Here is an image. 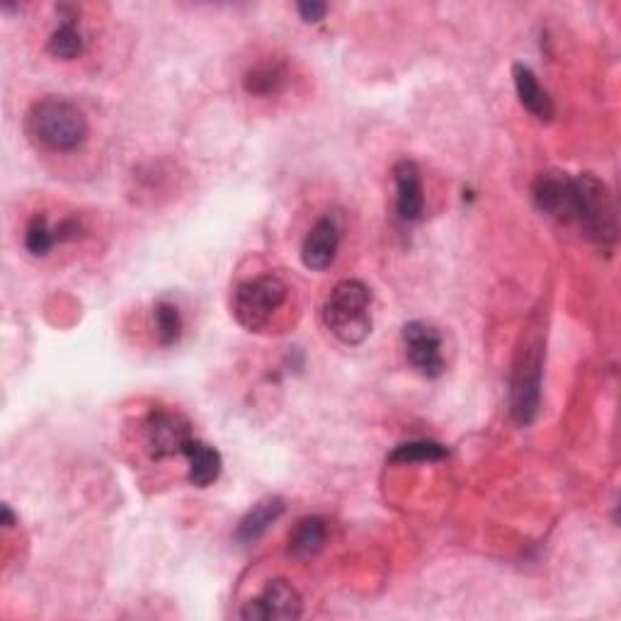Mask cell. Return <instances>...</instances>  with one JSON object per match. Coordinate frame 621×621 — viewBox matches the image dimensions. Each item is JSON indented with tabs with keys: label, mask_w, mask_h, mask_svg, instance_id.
<instances>
[{
	"label": "cell",
	"mask_w": 621,
	"mask_h": 621,
	"mask_svg": "<svg viewBox=\"0 0 621 621\" xmlns=\"http://www.w3.org/2000/svg\"><path fill=\"white\" fill-rule=\"evenodd\" d=\"M512 80H515L518 98L524 110L534 119H540V122H552L556 115L554 100L540 83V78H536L534 70L527 64H512Z\"/></svg>",
	"instance_id": "obj_13"
},
{
	"label": "cell",
	"mask_w": 621,
	"mask_h": 621,
	"mask_svg": "<svg viewBox=\"0 0 621 621\" xmlns=\"http://www.w3.org/2000/svg\"><path fill=\"white\" fill-rule=\"evenodd\" d=\"M286 284L277 274H260V277L246 280L233 290L231 314L236 324L248 333H260L270 326L272 316L286 302Z\"/></svg>",
	"instance_id": "obj_5"
},
{
	"label": "cell",
	"mask_w": 621,
	"mask_h": 621,
	"mask_svg": "<svg viewBox=\"0 0 621 621\" xmlns=\"http://www.w3.org/2000/svg\"><path fill=\"white\" fill-rule=\"evenodd\" d=\"M304 602L292 582L282 578L270 580L253 600H248L241 609L246 621H294L302 619Z\"/></svg>",
	"instance_id": "obj_8"
},
{
	"label": "cell",
	"mask_w": 621,
	"mask_h": 621,
	"mask_svg": "<svg viewBox=\"0 0 621 621\" xmlns=\"http://www.w3.org/2000/svg\"><path fill=\"white\" fill-rule=\"evenodd\" d=\"M58 28L52 32L50 42H46V52L62 62H74L83 52H86V37L78 28V8L74 6H58Z\"/></svg>",
	"instance_id": "obj_14"
},
{
	"label": "cell",
	"mask_w": 621,
	"mask_h": 621,
	"mask_svg": "<svg viewBox=\"0 0 621 621\" xmlns=\"http://www.w3.org/2000/svg\"><path fill=\"white\" fill-rule=\"evenodd\" d=\"M0 524H3L6 530H13L15 524H18V518H15V512L10 510V505H0Z\"/></svg>",
	"instance_id": "obj_23"
},
{
	"label": "cell",
	"mask_w": 621,
	"mask_h": 621,
	"mask_svg": "<svg viewBox=\"0 0 621 621\" xmlns=\"http://www.w3.org/2000/svg\"><path fill=\"white\" fill-rule=\"evenodd\" d=\"M328 542V522L318 515L302 518L294 530L290 532V546H286V554L294 560H308L316 558L326 548Z\"/></svg>",
	"instance_id": "obj_15"
},
{
	"label": "cell",
	"mask_w": 621,
	"mask_h": 621,
	"mask_svg": "<svg viewBox=\"0 0 621 621\" xmlns=\"http://www.w3.org/2000/svg\"><path fill=\"white\" fill-rule=\"evenodd\" d=\"M143 433L151 457L159 461L185 454V447L195 439L187 417L171 408H153L143 421Z\"/></svg>",
	"instance_id": "obj_7"
},
{
	"label": "cell",
	"mask_w": 621,
	"mask_h": 621,
	"mask_svg": "<svg viewBox=\"0 0 621 621\" xmlns=\"http://www.w3.org/2000/svg\"><path fill=\"white\" fill-rule=\"evenodd\" d=\"M296 10L304 22H320L328 15V6L320 0H302V3H296Z\"/></svg>",
	"instance_id": "obj_22"
},
{
	"label": "cell",
	"mask_w": 621,
	"mask_h": 621,
	"mask_svg": "<svg viewBox=\"0 0 621 621\" xmlns=\"http://www.w3.org/2000/svg\"><path fill=\"white\" fill-rule=\"evenodd\" d=\"M54 246L58 243H56V233L50 226V219H46L44 214H34L25 229L28 253L34 258H46L54 250Z\"/></svg>",
	"instance_id": "obj_20"
},
{
	"label": "cell",
	"mask_w": 621,
	"mask_h": 621,
	"mask_svg": "<svg viewBox=\"0 0 621 621\" xmlns=\"http://www.w3.org/2000/svg\"><path fill=\"white\" fill-rule=\"evenodd\" d=\"M532 199L536 209L564 226L576 224L578 185L576 177L564 171H546L534 177Z\"/></svg>",
	"instance_id": "obj_6"
},
{
	"label": "cell",
	"mask_w": 621,
	"mask_h": 621,
	"mask_svg": "<svg viewBox=\"0 0 621 621\" xmlns=\"http://www.w3.org/2000/svg\"><path fill=\"white\" fill-rule=\"evenodd\" d=\"M403 345L405 357L413 364L415 372H421L427 379H439L445 374V357H442V336L435 326L425 324V320H411L403 330Z\"/></svg>",
	"instance_id": "obj_9"
},
{
	"label": "cell",
	"mask_w": 621,
	"mask_h": 621,
	"mask_svg": "<svg viewBox=\"0 0 621 621\" xmlns=\"http://www.w3.org/2000/svg\"><path fill=\"white\" fill-rule=\"evenodd\" d=\"M324 326L342 345H362L372 333V292L360 280H342L328 294L324 310Z\"/></svg>",
	"instance_id": "obj_2"
},
{
	"label": "cell",
	"mask_w": 621,
	"mask_h": 621,
	"mask_svg": "<svg viewBox=\"0 0 621 621\" xmlns=\"http://www.w3.org/2000/svg\"><path fill=\"white\" fill-rule=\"evenodd\" d=\"M449 457V449L433 439H413L403 442L396 449L389 454L391 464H427V461H442Z\"/></svg>",
	"instance_id": "obj_19"
},
{
	"label": "cell",
	"mask_w": 621,
	"mask_h": 621,
	"mask_svg": "<svg viewBox=\"0 0 621 621\" xmlns=\"http://www.w3.org/2000/svg\"><path fill=\"white\" fill-rule=\"evenodd\" d=\"M542 372H544V342L540 333L522 338L510 372V415L518 425L534 423L542 405Z\"/></svg>",
	"instance_id": "obj_3"
},
{
	"label": "cell",
	"mask_w": 621,
	"mask_h": 621,
	"mask_svg": "<svg viewBox=\"0 0 621 621\" xmlns=\"http://www.w3.org/2000/svg\"><path fill=\"white\" fill-rule=\"evenodd\" d=\"M290 83V70L282 62H260L250 66L243 76V90L250 98H274Z\"/></svg>",
	"instance_id": "obj_17"
},
{
	"label": "cell",
	"mask_w": 621,
	"mask_h": 621,
	"mask_svg": "<svg viewBox=\"0 0 621 621\" xmlns=\"http://www.w3.org/2000/svg\"><path fill=\"white\" fill-rule=\"evenodd\" d=\"M54 233H56V243H74L83 236V224L76 217H66L54 226Z\"/></svg>",
	"instance_id": "obj_21"
},
{
	"label": "cell",
	"mask_w": 621,
	"mask_h": 621,
	"mask_svg": "<svg viewBox=\"0 0 621 621\" xmlns=\"http://www.w3.org/2000/svg\"><path fill=\"white\" fill-rule=\"evenodd\" d=\"M578 214L576 226L597 248H612L617 243V205L609 187L592 173L576 175Z\"/></svg>",
	"instance_id": "obj_4"
},
{
	"label": "cell",
	"mask_w": 621,
	"mask_h": 621,
	"mask_svg": "<svg viewBox=\"0 0 621 621\" xmlns=\"http://www.w3.org/2000/svg\"><path fill=\"white\" fill-rule=\"evenodd\" d=\"M284 510H286L284 498L280 495H268V498L258 500V503L241 518V522H238L236 542L241 546L258 544L262 536L268 534L272 524L284 515Z\"/></svg>",
	"instance_id": "obj_12"
},
{
	"label": "cell",
	"mask_w": 621,
	"mask_h": 621,
	"mask_svg": "<svg viewBox=\"0 0 621 621\" xmlns=\"http://www.w3.org/2000/svg\"><path fill=\"white\" fill-rule=\"evenodd\" d=\"M189 461V473L187 479L195 488H209L214 481H219L221 469H224V459L217 447L207 445V442L193 439L185 447V454Z\"/></svg>",
	"instance_id": "obj_16"
},
{
	"label": "cell",
	"mask_w": 621,
	"mask_h": 621,
	"mask_svg": "<svg viewBox=\"0 0 621 621\" xmlns=\"http://www.w3.org/2000/svg\"><path fill=\"white\" fill-rule=\"evenodd\" d=\"M25 131L32 143L52 153L78 151L88 141L86 112L66 98H42L25 115Z\"/></svg>",
	"instance_id": "obj_1"
},
{
	"label": "cell",
	"mask_w": 621,
	"mask_h": 621,
	"mask_svg": "<svg viewBox=\"0 0 621 621\" xmlns=\"http://www.w3.org/2000/svg\"><path fill=\"white\" fill-rule=\"evenodd\" d=\"M153 324H155V338H159V345H163V348H173V345L181 342L183 316L181 308L168 302V298H161V302L153 306Z\"/></svg>",
	"instance_id": "obj_18"
},
{
	"label": "cell",
	"mask_w": 621,
	"mask_h": 621,
	"mask_svg": "<svg viewBox=\"0 0 621 621\" xmlns=\"http://www.w3.org/2000/svg\"><path fill=\"white\" fill-rule=\"evenodd\" d=\"M393 183H396V211L401 221L415 224L425 214V193H423V175L417 163L411 159H401L393 163Z\"/></svg>",
	"instance_id": "obj_11"
},
{
	"label": "cell",
	"mask_w": 621,
	"mask_h": 621,
	"mask_svg": "<svg viewBox=\"0 0 621 621\" xmlns=\"http://www.w3.org/2000/svg\"><path fill=\"white\" fill-rule=\"evenodd\" d=\"M342 229L336 217H320L304 238L302 262L314 272L328 270L336 262Z\"/></svg>",
	"instance_id": "obj_10"
}]
</instances>
